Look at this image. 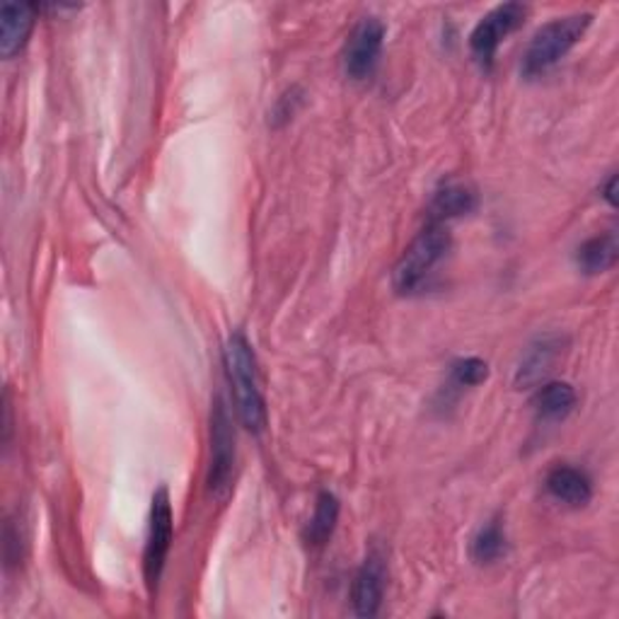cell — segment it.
Instances as JSON below:
<instances>
[{
  "label": "cell",
  "instance_id": "1",
  "mask_svg": "<svg viewBox=\"0 0 619 619\" xmlns=\"http://www.w3.org/2000/svg\"><path fill=\"white\" fill-rule=\"evenodd\" d=\"M223 363H226V373L235 392L237 416H240L243 426L252 433L265 431L267 404L259 385L255 351L249 347L245 334H230V339L226 341V349H223Z\"/></svg>",
  "mask_w": 619,
  "mask_h": 619
},
{
  "label": "cell",
  "instance_id": "2",
  "mask_svg": "<svg viewBox=\"0 0 619 619\" xmlns=\"http://www.w3.org/2000/svg\"><path fill=\"white\" fill-rule=\"evenodd\" d=\"M453 237L445 223H426V228L416 235V240L406 247L392 274L394 291L402 296L419 293L429 283L445 257L451 255Z\"/></svg>",
  "mask_w": 619,
  "mask_h": 619
},
{
  "label": "cell",
  "instance_id": "3",
  "mask_svg": "<svg viewBox=\"0 0 619 619\" xmlns=\"http://www.w3.org/2000/svg\"><path fill=\"white\" fill-rule=\"evenodd\" d=\"M592 22L590 12H576V16H564L547 22L539 28L530 39L528 49L523 56V75L537 78L545 75L549 69L569 54V51L581 42V37L588 32Z\"/></svg>",
  "mask_w": 619,
  "mask_h": 619
},
{
  "label": "cell",
  "instance_id": "4",
  "mask_svg": "<svg viewBox=\"0 0 619 619\" xmlns=\"http://www.w3.org/2000/svg\"><path fill=\"white\" fill-rule=\"evenodd\" d=\"M235 474V431L223 400L210 412V460L206 472V492L214 498H226Z\"/></svg>",
  "mask_w": 619,
  "mask_h": 619
},
{
  "label": "cell",
  "instance_id": "5",
  "mask_svg": "<svg viewBox=\"0 0 619 619\" xmlns=\"http://www.w3.org/2000/svg\"><path fill=\"white\" fill-rule=\"evenodd\" d=\"M173 533H175L173 502H169V494L165 486H161V489L153 494L148 539H146V551H143V574H146V586L151 596L155 592L157 584H161L169 547H173Z\"/></svg>",
  "mask_w": 619,
  "mask_h": 619
},
{
  "label": "cell",
  "instance_id": "6",
  "mask_svg": "<svg viewBox=\"0 0 619 619\" xmlns=\"http://www.w3.org/2000/svg\"><path fill=\"white\" fill-rule=\"evenodd\" d=\"M528 18V6L523 3H504L494 8L492 12L477 22V28L470 34V49L472 56L477 59L482 69H492L494 56L498 47H502L504 39L516 32L520 24Z\"/></svg>",
  "mask_w": 619,
  "mask_h": 619
},
{
  "label": "cell",
  "instance_id": "7",
  "mask_svg": "<svg viewBox=\"0 0 619 619\" xmlns=\"http://www.w3.org/2000/svg\"><path fill=\"white\" fill-rule=\"evenodd\" d=\"M385 42V24L378 18H363L355 24L344 47V71L353 81H365L375 71Z\"/></svg>",
  "mask_w": 619,
  "mask_h": 619
},
{
  "label": "cell",
  "instance_id": "8",
  "mask_svg": "<svg viewBox=\"0 0 619 619\" xmlns=\"http://www.w3.org/2000/svg\"><path fill=\"white\" fill-rule=\"evenodd\" d=\"M385 584H388V564L385 557L380 551H371L365 557L363 566L355 574L353 581V610L359 617H373L378 615L380 605H383L385 598Z\"/></svg>",
  "mask_w": 619,
  "mask_h": 619
},
{
  "label": "cell",
  "instance_id": "9",
  "mask_svg": "<svg viewBox=\"0 0 619 619\" xmlns=\"http://www.w3.org/2000/svg\"><path fill=\"white\" fill-rule=\"evenodd\" d=\"M37 6L32 3H6L0 10V54L6 59L16 56L28 44L34 28Z\"/></svg>",
  "mask_w": 619,
  "mask_h": 619
},
{
  "label": "cell",
  "instance_id": "10",
  "mask_svg": "<svg viewBox=\"0 0 619 619\" xmlns=\"http://www.w3.org/2000/svg\"><path fill=\"white\" fill-rule=\"evenodd\" d=\"M564 351V339L559 334H545L537 337L533 344L525 351L523 361L518 365V385H535L543 380L555 363L559 361V355Z\"/></svg>",
  "mask_w": 619,
  "mask_h": 619
},
{
  "label": "cell",
  "instance_id": "11",
  "mask_svg": "<svg viewBox=\"0 0 619 619\" xmlns=\"http://www.w3.org/2000/svg\"><path fill=\"white\" fill-rule=\"evenodd\" d=\"M547 492L566 506L581 508L592 498V484L584 470L559 465L547 474Z\"/></svg>",
  "mask_w": 619,
  "mask_h": 619
},
{
  "label": "cell",
  "instance_id": "12",
  "mask_svg": "<svg viewBox=\"0 0 619 619\" xmlns=\"http://www.w3.org/2000/svg\"><path fill=\"white\" fill-rule=\"evenodd\" d=\"M477 206V194L472 187L460 182L443 184V187L433 194V202L429 208V223H447L457 216H467Z\"/></svg>",
  "mask_w": 619,
  "mask_h": 619
},
{
  "label": "cell",
  "instance_id": "13",
  "mask_svg": "<svg viewBox=\"0 0 619 619\" xmlns=\"http://www.w3.org/2000/svg\"><path fill=\"white\" fill-rule=\"evenodd\" d=\"M619 243L615 233H602L590 237L576 249V265L584 274H602L617 265Z\"/></svg>",
  "mask_w": 619,
  "mask_h": 619
},
{
  "label": "cell",
  "instance_id": "14",
  "mask_svg": "<svg viewBox=\"0 0 619 619\" xmlns=\"http://www.w3.org/2000/svg\"><path fill=\"white\" fill-rule=\"evenodd\" d=\"M533 406L539 419L561 421L574 412L576 392L569 383H547L537 390Z\"/></svg>",
  "mask_w": 619,
  "mask_h": 619
},
{
  "label": "cell",
  "instance_id": "15",
  "mask_svg": "<svg viewBox=\"0 0 619 619\" xmlns=\"http://www.w3.org/2000/svg\"><path fill=\"white\" fill-rule=\"evenodd\" d=\"M337 523H339V498L332 492H322L318 496V506H314V513L306 528V543L312 547L327 545L329 537L334 535Z\"/></svg>",
  "mask_w": 619,
  "mask_h": 619
},
{
  "label": "cell",
  "instance_id": "16",
  "mask_svg": "<svg viewBox=\"0 0 619 619\" xmlns=\"http://www.w3.org/2000/svg\"><path fill=\"white\" fill-rule=\"evenodd\" d=\"M506 555V535L498 520L486 523L472 539V559L477 564H494Z\"/></svg>",
  "mask_w": 619,
  "mask_h": 619
},
{
  "label": "cell",
  "instance_id": "17",
  "mask_svg": "<svg viewBox=\"0 0 619 619\" xmlns=\"http://www.w3.org/2000/svg\"><path fill=\"white\" fill-rule=\"evenodd\" d=\"M489 378V365L482 359H463L453 365V385L474 388Z\"/></svg>",
  "mask_w": 619,
  "mask_h": 619
},
{
  "label": "cell",
  "instance_id": "18",
  "mask_svg": "<svg viewBox=\"0 0 619 619\" xmlns=\"http://www.w3.org/2000/svg\"><path fill=\"white\" fill-rule=\"evenodd\" d=\"M298 104H300V97H296V90H293V92H288V95H283V97L279 100V107H276L274 116H279L281 122H288V118H291V116L296 114Z\"/></svg>",
  "mask_w": 619,
  "mask_h": 619
},
{
  "label": "cell",
  "instance_id": "19",
  "mask_svg": "<svg viewBox=\"0 0 619 619\" xmlns=\"http://www.w3.org/2000/svg\"><path fill=\"white\" fill-rule=\"evenodd\" d=\"M617 175H610L608 182H605V187H602V196H605V202H608L610 206H617Z\"/></svg>",
  "mask_w": 619,
  "mask_h": 619
}]
</instances>
